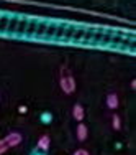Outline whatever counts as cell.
I'll use <instances>...</instances> for the list:
<instances>
[{
  "mask_svg": "<svg viewBox=\"0 0 136 155\" xmlns=\"http://www.w3.org/2000/svg\"><path fill=\"white\" fill-rule=\"evenodd\" d=\"M30 155H46V153H45V152H41V150H38V149H36V150H33V152H31Z\"/></svg>",
  "mask_w": 136,
  "mask_h": 155,
  "instance_id": "obj_11",
  "label": "cell"
},
{
  "mask_svg": "<svg viewBox=\"0 0 136 155\" xmlns=\"http://www.w3.org/2000/svg\"><path fill=\"white\" fill-rule=\"evenodd\" d=\"M7 150H8V145H7V143H5V140H0V155H2V153H5L7 152Z\"/></svg>",
  "mask_w": 136,
  "mask_h": 155,
  "instance_id": "obj_9",
  "label": "cell"
},
{
  "mask_svg": "<svg viewBox=\"0 0 136 155\" xmlns=\"http://www.w3.org/2000/svg\"><path fill=\"white\" fill-rule=\"evenodd\" d=\"M18 110H20V114H25V112H26V107H25V106H20V109H18Z\"/></svg>",
  "mask_w": 136,
  "mask_h": 155,
  "instance_id": "obj_12",
  "label": "cell"
},
{
  "mask_svg": "<svg viewBox=\"0 0 136 155\" xmlns=\"http://www.w3.org/2000/svg\"><path fill=\"white\" fill-rule=\"evenodd\" d=\"M39 120H41V124H45V125L51 124L53 122V114H51L49 110H45V112L39 114Z\"/></svg>",
  "mask_w": 136,
  "mask_h": 155,
  "instance_id": "obj_7",
  "label": "cell"
},
{
  "mask_svg": "<svg viewBox=\"0 0 136 155\" xmlns=\"http://www.w3.org/2000/svg\"><path fill=\"white\" fill-rule=\"evenodd\" d=\"M5 143L8 145V149L10 147H17V145H20L21 143V140H23V137H21V134L20 132H10L8 135H7L5 139Z\"/></svg>",
  "mask_w": 136,
  "mask_h": 155,
  "instance_id": "obj_2",
  "label": "cell"
},
{
  "mask_svg": "<svg viewBox=\"0 0 136 155\" xmlns=\"http://www.w3.org/2000/svg\"><path fill=\"white\" fill-rule=\"evenodd\" d=\"M59 86H61V91L64 94H74L76 93V79H74V76L69 73V69H66V68L61 69Z\"/></svg>",
  "mask_w": 136,
  "mask_h": 155,
  "instance_id": "obj_1",
  "label": "cell"
},
{
  "mask_svg": "<svg viewBox=\"0 0 136 155\" xmlns=\"http://www.w3.org/2000/svg\"><path fill=\"white\" fill-rule=\"evenodd\" d=\"M76 132H77V139H79L80 142H84V140L87 139V135H89V129H87V125L82 124V122H79V125H77V129H76Z\"/></svg>",
  "mask_w": 136,
  "mask_h": 155,
  "instance_id": "obj_6",
  "label": "cell"
},
{
  "mask_svg": "<svg viewBox=\"0 0 136 155\" xmlns=\"http://www.w3.org/2000/svg\"><path fill=\"white\" fill-rule=\"evenodd\" d=\"M72 155H90V153L87 152L85 149H79V150H76V152L72 153Z\"/></svg>",
  "mask_w": 136,
  "mask_h": 155,
  "instance_id": "obj_10",
  "label": "cell"
},
{
  "mask_svg": "<svg viewBox=\"0 0 136 155\" xmlns=\"http://www.w3.org/2000/svg\"><path fill=\"white\" fill-rule=\"evenodd\" d=\"M72 117L76 120H79V122H82L84 117H85V109L80 104H74V107H72Z\"/></svg>",
  "mask_w": 136,
  "mask_h": 155,
  "instance_id": "obj_4",
  "label": "cell"
},
{
  "mask_svg": "<svg viewBox=\"0 0 136 155\" xmlns=\"http://www.w3.org/2000/svg\"><path fill=\"white\" fill-rule=\"evenodd\" d=\"M107 107L108 109H112V110H115L116 107L120 106V97H118V94H115V93H110L108 96H107Z\"/></svg>",
  "mask_w": 136,
  "mask_h": 155,
  "instance_id": "obj_3",
  "label": "cell"
},
{
  "mask_svg": "<svg viewBox=\"0 0 136 155\" xmlns=\"http://www.w3.org/2000/svg\"><path fill=\"white\" fill-rule=\"evenodd\" d=\"M112 125L115 130H120L121 129V120H120V116H116V114H113L112 116Z\"/></svg>",
  "mask_w": 136,
  "mask_h": 155,
  "instance_id": "obj_8",
  "label": "cell"
},
{
  "mask_svg": "<svg viewBox=\"0 0 136 155\" xmlns=\"http://www.w3.org/2000/svg\"><path fill=\"white\" fill-rule=\"evenodd\" d=\"M49 145H51V139L49 135H41L38 140V150H41V152H48L49 150Z\"/></svg>",
  "mask_w": 136,
  "mask_h": 155,
  "instance_id": "obj_5",
  "label": "cell"
}]
</instances>
